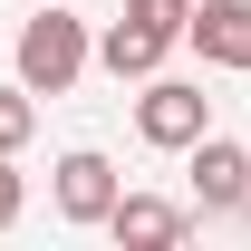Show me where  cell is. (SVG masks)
Instances as JSON below:
<instances>
[{
	"label": "cell",
	"mask_w": 251,
	"mask_h": 251,
	"mask_svg": "<svg viewBox=\"0 0 251 251\" xmlns=\"http://www.w3.org/2000/svg\"><path fill=\"white\" fill-rule=\"evenodd\" d=\"M97 68V39H87V20L77 10H39V20H20V49H10V77L20 87H39V97H68L77 77Z\"/></svg>",
	"instance_id": "1"
},
{
	"label": "cell",
	"mask_w": 251,
	"mask_h": 251,
	"mask_svg": "<svg viewBox=\"0 0 251 251\" xmlns=\"http://www.w3.org/2000/svg\"><path fill=\"white\" fill-rule=\"evenodd\" d=\"M135 135L155 145V155H193L203 135H213V97L193 87V77H145V97H135Z\"/></svg>",
	"instance_id": "2"
},
{
	"label": "cell",
	"mask_w": 251,
	"mask_h": 251,
	"mask_svg": "<svg viewBox=\"0 0 251 251\" xmlns=\"http://www.w3.org/2000/svg\"><path fill=\"white\" fill-rule=\"evenodd\" d=\"M49 174H58V184H49V193H58V222H77V232H106V213H116V193H126V184H116V164L97 155V145H68Z\"/></svg>",
	"instance_id": "3"
},
{
	"label": "cell",
	"mask_w": 251,
	"mask_h": 251,
	"mask_svg": "<svg viewBox=\"0 0 251 251\" xmlns=\"http://www.w3.org/2000/svg\"><path fill=\"white\" fill-rule=\"evenodd\" d=\"M184 174H193V203L203 213H242L251 203V145H232V135H203Z\"/></svg>",
	"instance_id": "4"
},
{
	"label": "cell",
	"mask_w": 251,
	"mask_h": 251,
	"mask_svg": "<svg viewBox=\"0 0 251 251\" xmlns=\"http://www.w3.org/2000/svg\"><path fill=\"white\" fill-rule=\"evenodd\" d=\"M193 49L203 68H251V0H193Z\"/></svg>",
	"instance_id": "5"
},
{
	"label": "cell",
	"mask_w": 251,
	"mask_h": 251,
	"mask_svg": "<svg viewBox=\"0 0 251 251\" xmlns=\"http://www.w3.org/2000/svg\"><path fill=\"white\" fill-rule=\"evenodd\" d=\"M164 49H174V39H164V29H145V20H106V39H97V68H106L116 87H145V77L164 68Z\"/></svg>",
	"instance_id": "6"
},
{
	"label": "cell",
	"mask_w": 251,
	"mask_h": 251,
	"mask_svg": "<svg viewBox=\"0 0 251 251\" xmlns=\"http://www.w3.org/2000/svg\"><path fill=\"white\" fill-rule=\"evenodd\" d=\"M126 251H174L184 242V203H164V193H116V213H106Z\"/></svg>",
	"instance_id": "7"
},
{
	"label": "cell",
	"mask_w": 251,
	"mask_h": 251,
	"mask_svg": "<svg viewBox=\"0 0 251 251\" xmlns=\"http://www.w3.org/2000/svg\"><path fill=\"white\" fill-rule=\"evenodd\" d=\"M29 135H39V87H20V77H10V87H0V155H20Z\"/></svg>",
	"instance_id": "8"
},
{
	"label": "cell",
	"mask_w": 251,
	"mask_h": 251,
	"mask_svg": "<svg viewBox=\"0 0 251 251\" xmlns=\"http://www.w3.org/2000/svg\"><path fill=\"white\" fill-rule=\"evenodd\" d=\"M126 20H145V29H164V39H184V29H193V0H126Z\"/></svg>",
	"instance_id": "9"
},
{
	"label": "cell",
	"mask_w": 251,
	"mask_h": 251,
	"mask_svg": "<svg viewBox=\"0 0 251 251\" xmlns=\"http://www.w3.org/2000/svg\"><path fill=\"white\" fill-rule=\"evenodd\" d=\"M29 213V184H20V155H0V232Z\"/></svg>",
	"instance_id": "10"
}]
</instances>
